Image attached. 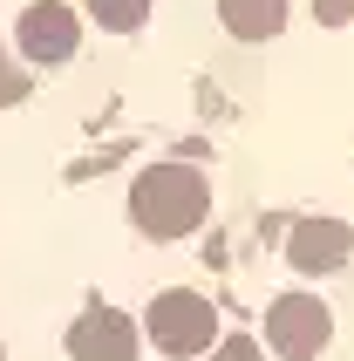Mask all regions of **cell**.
I'll use <instances>...</instances> for the list:
<instances>
[{
  "mask_svg": "<svg viewBox=\"0 0 354 361\" xmlns=\"http://www.w3.org/2000/svg\"><path fill=\"white\" fill-rule=\"evenodd\" d=\"M218 20L232 41H273L286 27V0H218Z\"/></svg>",
  "mask_w": 354,
  "mask_h": 361,
  "instance_id": "cell-7",
  "label": "cell"
},
{
  "mask_svg": "<svg viewBox=\"0 0 354 361\" xmlns=\"http://www.w3.org/2000/svg\"><path fill=\"white\" fill-rule=\"evenodd\" d=\"M89 14H96L109 35H130V27L150 20V0H89Z\"/></svg>",
  "mask_w": 354,
  "mask_h": 361,
  "instance_id": "cell-8",
  "label": "cell"
},
{
  "mask_svg": "<svg viewBox=\"0 0 354 361\" xmlns=\"http://www.w3.org/2000/svg\"><path fill=\"white\" fill-rule=\"evenodd\" d=\"M0 361H7V355H0Z\"/></svg>",
  "mask_w": 354,
  "mask_h": 361,
  "instance_id": "cell-12",
  "label": "cell"
},
{
  "mask_svg": "<svg viewBox=\"0 0 354 361\" xmlns=\"http://www.w3.org/2000/svg\"><path fill=\"white\" fill-rule=\"evenodd\" d=\"M68 355L75 361H130L137 355V327L123 321L116 307H89V314L68 327Z\"/></svg>",
  "mask_w": 354,
  "mask_h": 361,
  "instance_id": "cell-5",
  "label": "cell"
},
{
  "mask_svg": "<svg viewBox=\"0 0 354 361\" xmlns=\"http://www.w3.org/2000/svg\"><path fill=\"white\" fill-rule=\"evenodd\" d=\"M212 361H266V355H259V341L232 334V341H218V348H212Z\"/></svg>",
  "mask_w": 354,
  "mask_h": 361,
  "instance_id": "cell-10",
  "label": "cell"
},
{
  "mask_svg": "<svg viewBox=\"0 0 354 361\" xmlns=\"http://www.w3.org/2000/svg\"><path fill=\"white\" fill-rule=\"evenodd\" d=\"M143 327H150V341L164 348V355H205V348L218 341V314L205 293H184V286H171V293H157L150 300V314H143Z\"/></svg>",
  "mask_w": 354,
  "mask_h": 361,
  "instance_id": "cell-2",
  "label": "cell"
},
{
  "mask_svg": "<svg viewBox=\"0 0 354 361\" xmlns=\"http://www.w3.org/2000/svg\"><path fill=\"white\" fill-rule=\"evenodd\" d=\"M354 252V232L341 219H300L293 239H286V259L300 266V273H341Z\"/></svg>",
  "mask_w": 354,
  "mask_h": 361,
  "instance_id": "cell-6",
  "label": "cell"
},
{
  "mask_svg": "<svg viewBox=\"0 0 354 361\" xmlns=\"http://www.w3.org/2000/svg\"><path fill=\"white\" fill-rule=\"evenodd\" d=\"M28 96V75H20L14 61H7V48H0V109H7V102H20Z\"/></svg>",
  "mask_w": 354,
  "mask_h": 361,
  "instance_id": "cell-9",
  "label": "cell"
},
{
  "mask_svg": "<svg viewBox=\"0 0 354 361\" xmlns=\"http://www.w3.org/2000/svg\"><path fill=\"white\" fill-rule=\"evenodd\" d=\"M212 212V184L191 164H150L137 184H130V219L150 232V239H184L197 232V219Z\"/></svg>",
  "mask_w": 354,
  "mask_h": 361,
  "instance_id": "cell-1",
  "label": "cell"
},
{
  "mask_svg": "<svg viewBox=\"0 0 354 361\" xmlns=\"http://www.w3.org/2000/svg\"><path fill=\"white\" fill-rule=\"evenodd\" d=\"M327 334H334V314H327V300H320V293H279V300L266 307V341H273L286 361L320 355V348H327Z\"/></svg>",
  "mask_w": 354,
  "mask_h": 361,
  "instance_id": "cell-3",
  "label": "cell"
},
{
  "mask_svg": "<svg viewBox=\"0 0 354 361\" xmlns=\"http://www.w3.org/2000/svg\"><path fill=\"white\" fill-rule=\"evenodd\" d=\"M20 55L48 68V61H68L75 55V14L61 7V0H35L28 14H20Z\"/></svg>",
  "mask_w": 354,
  "mask_h": 361,
  "instance_id": "cell-4",
  "label": "cell"
},
{
  "mask_svg": "<svg viewBox=\"0 0 354 361\" xmlns=\"http://www.w3.org/2000/svg\"><path fill=\"white\" fill-rule=\"evenodd\" d=\"M348 14H354V0H314V20H320V27H341Z\"/></svg>",
  "mask_w": 354,
  "mask_h": 361,
  "instance_id": "cell-11",
  "label": "cell"
}]
</instances>
